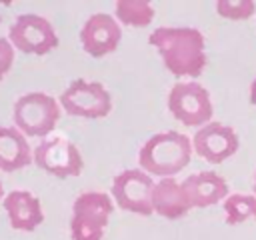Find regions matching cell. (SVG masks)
Returning a JSON list of instances; mask_svg holds the SVG:
<instances>
[{
	"mask_svg": "<svg viewBox=\"0 0 256 240\" xmlns=\"http://www.w3.org/2000/svg\"><path fill=\"white\" fill-rule=\"evenodd\" d=\"M224 220L228 226L256 220V196L254 194H230L224 200Z\"/></svg>",
	"mask_w": 256,
	"mask_h": 240,
	"instance_id": "obj_17",
	"label": "cell"
},
{
	"mask_svg": "<svg viewBox=\"0 0 256 240\" xmlns=\"http://www.w3.org/2000/svg\"><path fill=\"white\" fill-rule=\"evenodd\" d=\"M252 190H254V196H256V172H254V184H252Z\"/></svg>",
	"mask_w": 256,
	"mask_h": 240,
	"instance_id": "obj_22",
	"label": "cell"
},
{
	"mask_svg": "<svg viewBox=\"0 0 256 240\" xmlns=\"http://www.w3.org/2000/svg\"><path fill=\"white\" fill-rule=\"evenodd\" d=\"M2 206L6 210L10 226L14 230L32 232L44 220L40 198L36 194L28 192V190H12V192H8L4 196V200H2Z\"/></svg>",
	"mask_w": 256,
	"mask_h": 240,
	"instance_id": "obj_12",
	"label": "cell"
},
{
	"mask_svg": "<svg viewBox=\"0 0 256 240\" xmlns=\"http://www.w3.org/2000/svg\"><path fill=\"white\" fill-rule=\"evenodd\" d=\"M4 196H6V194H4V186H2V182H0V200H4Z\"/></svg>",
	"mask_w": 256,
	"mask_h": 240,
	"instance_id": "obj_21",
	"label": "cell"
},
{
	"mask_svg": "<svg viewBox=\"0 0 256 240\" xmlns=\"http://www.w3.org/2000/svg\"><path fill=\"white\" fill-rule=\"evenodd\" d=\"M114 212L112 198L106 192H82L72 204L70 236L72 240H102L108 220Z\"/></svg>",
	"mask_w": 256,
	"mask_h": 240,
	"instance_id": "obj_4",
	"label": "cell"
},
{
	"mask_svg": "<svg viewBox=\"0 0 256 240\" xmlns=\"http://www.w3.org/2000/svg\"><path fill=\"white\" fill-rule=\"evenodd\" d=\"M216 12L226 20H248L256 12L254 0H216Z\"/></svg>",
	"mask_w": 256,
	"mask_h": 240,
	"instance_id": "obj_18",
	"label": "cell"
},
{
	"mask_svg": "<svg viewBox=\"0 0 256 240\" xmlns=\"http://www.w3.org/2000/svg\"><path fill=\"white\" fill-rule=\"evenodd\" d=\"M150 46L160 54L166 70L176 78H198L206 68L204 34L190 26H160L150 38Z\"/></svg>",
	"mask_w": 256,
	"mask_h": 240,
	"instance_id": "obj_1",
	"label": "cell"
},
{
	"mask_svg": "<svg viewBox=\"0 0 256 240\" xmlns=\"http://www.w3.org/2000/svg\"><path fill=\"white\" fill-rule=\"evenodd\" d=\"M34 164L56 178L78 176L84 170V158L78 146L62 136L40 140L34 148Z\"/></svg>",
	"mask_w": 256,
	"mask_h": 240,
	"instance_id": "obj_9",
	"label": "cell"
},
{
	"mask_svg": "<svg viewBox=\"0 0 256 240\" xmlns=\"http://www.w3.org/2000/svg\"><path fill=\"white\" fill-rule=\"evenodd\" d=\"M182 186L186 190V196H188L192 208H206V206H212L230 196L226 180L220 174H216L214 170L190 174L186 180H182Z\"/></svg>",
	"mask_w": 256,
	"mask_h": 240,
	"instance_id": "obj_13",
	"label": "cell"
},
{
	"mask_svg": "<svg viewBox=\"0 0 256 240\" xmlns=\"http://www.w3.org/2000/svg\"><path fill=\"white\" fill-rule=\"evenodd\" d=\"M250 102L256 106V78H254L252 84H250Z\"/></svg>",
	"mask_w": 256,
	"mask_h": 240,
	"instance_id": "obj_20",
	"label": "cell"
},
{
	"mask_svg": "<svg viewBox=\"0 0 256 240\" xmlns=\"http://www.w3.org/2000/svg\"><path fill=\"white\" fill-rule=\"evenodd\" d=\"M152 206H154V214L168 220H178L192 210L186 190L182 182H178L176 178H160L156 182L152 194Z\"/></svg>",
	"mask_w": 256,
	"mask_h": 240,
	"instance_id": "obj_14",
	"label": "cell"
},
{
	"mask_svg": "<svg viewBox=\"0 0 256 240\" xmlns=\"http://www.w3.org/2000/svg\"><path fill=\"white\" fill-rule=\"evenodd\" d=\"M192 140L176 130L152 134L138 152V164L144 172L158 178H174L192 158Z\"/></svg>",
	"mask_w": 256,
	"mask_h": 240,
	"instance_id": "obj_2",
	"label": "cell"
},
{
	"mask_svg": "<svg viewBox=\"0 0 256 240\" xmlns=\"http://www.w3.org/2000/svg\"><path fill=\"white\" fill-rule=\"evenodd\" d=\"M14 52L16 48L12 46V42L8 38H0V80L10 72L14 64Z\"/></svg>",
	"mask_w": 256,
	"mask_h": 240,
	"instance_id": "obj_19",
	"label": "cell"
},
{
	"mask_svg": "<svg viewBox=\"0 0 256 240\" xmlns=\"http://www.w3.org/2000/svg\"><path fill=\"white\" fill-rule=\"evenodd\" d=\"M238 146H240V142H238L236 130L232 126H226V124L214 122V120L210 124L198 128L192 138L194 152L210 164H220V162L228 160L230 156L236 154Z\"/></svg>",
	"mask_w": 256,
	"mask_h": 240,
	"instance_id": "obj_10",
	"label": "cell"
},
{
	"mask_svg": "<svg viewBox=\"0 0 256 240\" xmlns=\"http://www.w3.org/2000/svg\"><path fill=\"white\" fill-rule=\"evenodd\" d=\"M120 40H122L120 22L106 12L92 14L80 30V44H82L84 52L94 58H102V56L114 52L118 48Z\"/></svg>",
	"mask_w": 256,
	"mask_h": 240,
	"instance_id": "obj_11",
	"label": "cell"
},
{
	"mask_svg": "<svg viewBox=\"0 0 256 240\" xmlns=\"http://www.w3.org/2000/svg\"><path fill=\"white\" fill-rule=\"evenodd\" d=\"M168 110L170 114L182 122L184 126L202 128L212 122L214 106L210 100V92L194 82H176L168 92Z\"/></svg>",
	"mask_w": 256,
	"mask_h": 240,
	"instance_id": "obj_5",
	"label": "cell"
},
{
	"mask_svg": "<svg viewBox=\"0 0 256 240\" xmlns=\"http://www.w3.org/2000/svg\"><path fill=\"white\" fill-rule=\"evenodd\" d=\"M66 114L78 118H104L112 110V96L100 82L72 80L58 98Z\"/></svg>",
	"mask_w": 256,
	"mask_h": 240,
	"instance_id": "obj_6",
	"label": "cell"
},
{
	"mask_svg": "<svg viewBox=\"0 0 256 240\" xmlns=\"http://www.w3.org/2000/svg\"><path fill=\"white\" fill-rule=\"evenodd\" d=\"M8 40L18 52L44 56L58 46L52 22L40 14H20L8 28Z\"/></svg>",
	"mask_w": 256,
	"mask_h": 240,
	"instance_id": "obj_7",
	"label": "cell"
},
{
	"mask_svg": "<svg viewBox=\"0 0 256 240\" xmlns=\"http://www.w3.org/2000/svg\"><path fill=\"white\" fill-rule=\"evenodd\" d=\"M34 160V152L26 136L16 126H0V170H22Z\"/></svg>",
	"mask_w": 256,
	"mask_h": 240,
	"instance_id": "obj_15",
	"label": "cell"
},
{
	"mask_svg": "<svg viewBox=\"0 0 256 240\" xmlns=\"http://www.w3.org/2000/svg\"><path fill=\"white\" fill-rule=\"evenodd\" d=\"M156 182L142 168H128L114 176L112 180V198L114 202L128 212L150 216L154 214L152 194Z\"/></svg>",
	"mask_w": 256,
	"mask_h": 240,
	"instance_id": "obj_8",
	"label": "cell"
},
{
	"mask_svg": "<svg viewBox=\"0 0 256 240\" xmlns=\"http://www.w3.org/2000/svg\"><path fill=\"white\" fill-rule=\"evenodd\" d=\"M114 18L132 28H144L154 20V6L148 0H118L114 4Z\"/></svg>",
	"mask_w": 256,
	"mask_h": 240,
	"instance_id": "obj_16",
	"label": "cell"
},
{
	"mask_svg": "<svg viewBox=\"0 0 256 240\" xmlns=\"http://www.w3.org/2000/svg\"><path fill=\"white\" fill-rule=\"evenodd\" d=\"M62 106L56 98L44 92H28L22 94L12 106V120L14 126L24 136H38L46 138L60 120Z\"/></svg>",
	"mask_w": 256,
	"mask_h": 240,
	"instance_id": "obj_3",
	"label": "cell"
}]
</instances>
